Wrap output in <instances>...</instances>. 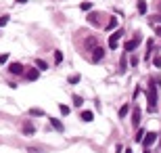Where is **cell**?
Masks as SVG:
<instances>
[{"mask_svg":"<svg viewBox=\"0 0 161 153\" xmlns=\"http://www.w3.org/2000/svg\"><path fill=\"white\" fill-rule=\"evenodd\" d=\"M82 120H84V122H92V120H94V113H92V111H82Z\"/></svg>","mask_w":161,"mask_h":153,"instance_id":"7c38bea8","label":"cell"},{"mask_svg":"<svg viewBox=\"0 0 161 153\" xmlns=\"http://www.w3.org/2000/svg\"><path fill=\"white\" fill-rule=\"evenodd\" d=\"M38 76H40V73H38V69H32L29 73H27V80H32V82H34V80H38Z\"/></svg>","mask_w":161,"mask_h":153,"instance_id":"9a60e30c","label":"cell"},{"mask_svg":"<svg viewBox=\"0 0 161 153\" xmlns=\"http://www.w3.org/2000/svg\"><path fill=\"white\" fill-rule=\"evenodd\" d=\"M36 65H38V69H48V63L42 59H36Z\"/></svg>","mask_w":161,"mask_h":153,"instance_id":"5bb4252c","label":"cell"},{"mask_svg":"<svg viewBox=\"0 0 161 153\" xmlns=\"http://www.w3.org/2000/svg\"><path fill=\"white\" fill-rule=\"evenodd\" d=\"M82 103H84V101H82V96H80V94H73V105L82 107Z\"/></svg>","mask_w":161,"mask_h":153,"instance_id":"ffe728a7","label":"cell"},{"mask_svg":"<svg viewBox=\"0 0 161 153\" xmlns=\"http://www.w3.org/2000/svg\"><path fill=\"white\" fill-rule=\"evenodd\" d=\"M23 132H25V134H34V132H36V126H34V124H29V122H27V124L23 126Z\"/></svg>","mask_w":161,"mask_h":153,"instance_id":"30bf717a","label":"cell"},{"mask_svg":"<svg viewBox=\"0 0 161 153\" xmlns=\"http://www.w3.org/2000/svg\"><path fill=\"white\" fill-rule=\"evenodd\" d=\"M151 23H161V15H155V17H149Z\"/></svg>","mask_w":161,"mask_h":153,"instance_id":"7402d4cb","label":"cell"},{"mask_svg":"<svg viewBox=\"0 0 161 153\" xmlns=\"http://www.w3.org/2000/svg\"><path fill=\"white\" fill-rule=\"evenodd\" d=\"M9 71L15 73V76H19V73H23V65L21 63H11V65H9Z\"/></svg>","mask_w":161,"mask_h":153,"instance_id":"8992f818","label":"cell"},{"mask_svg":"<svg viewBox=\"0 0 161 153\" xmlns=\"http://www.w3.org/2000/svg\"><path fill=\"white\" fill-rule=\"evenodd\" d=\"M80 82V76H71V78H69V84H78Z\"/></svg>","mask_w":161,"mask_h":153,"instance_id":"d4e9b609","label":"cell"},{"mask_svg":"<svg viewBox=\"0 0 161 153\" xmlns=\"http://www.w3.org/2000/svg\"><path fill=\"white\" fill-rule=\"evenodd\" d=\"M128 111H130V105H121V109H119V118H126Z\"/></svg>","mask_w":161,"mask_h":153,"instance_id":"2e32d148","label":"cell"},{"mask_svg":"<svg viewBox=\"0 0 161 153\" xmlns=\"http://www.w3.org/2000/svg\"><path fill=\"white\" fill-rule=\"evenodd\" d=\"M6 23H9V15H2V17H0V27L6 25Z\"/></svg>","mask_w":161,"mask_h":153,"instance_id":"603a6c76","label":"cell"},{"mask_svg":"<svg viewBox=\"0 0 161 153\" xmlns=\"http://www.w3.org/2000/svg\"><path fill=\"white\" fill-rule=\"evenodd\" d=\"M138 13H140V15L147 13V2H144V0H138Z\"/></svg>","mask_w":161,"mask_h":153,"instance_id":"4fadbf2b","label":"cell"},{"mask_svg":"<svg viewBox=\"0 0 161 153\" xmlns=\"http://www.w3.org/2000/svg\"><path fill=\"white\" fill-rule=\"evenodd\" d=\"M157 136H159L157 132H149V134H144V139H142V143H144V149H149L151 145L157 141Z\"/></svg>","mask_w":161,"mask_h":153,"instance_id":"3957f363","label":"cell"},{"mask_svg":"<svg viewBox=\"0 0 161 153\" xmlns=\"http://www.w3.org/2000/svg\"><path fill=\"white\" fill-rule=\"evenodd\" d=\"M147 99H149V111H155V107H157V86L155 84H149Z\"/></svg>","mask_w":161,"mask_h":153,"instance_id":"6da1fadb","label":"cell"},{"mask_svg":"<svg viewBox=\"0 0 161 153\" xmlns=\"http://www.w3.org/2000/svg\"><path fill=\"white\" fill-rule=\"evenodd\" d=\"M29 113H32V116H38V118H40V116H44V111H42V109H38V107L29 109Z\"/></svg>","mask_w":161,"mask_h":153,"instance_id":"d6986e66","label":"cell"},{"mask_svg":"<svg viewBox=\"0 0 161 153\" xmlns=\"http://www.w3.org/2000/svg\"><path fill=\"white\" fill-rule=\"evenodd\" d=\"M155 32H157V36H161V27H157V29H155Z\"/></svg>","mask_w":161,"mask_h":153,"instance_id":"83f0119b","label":"cell"},{"mask_svg":"<svg viewBox=\"0 0 161 153\" xmlns=\"http://www.w3.org/2000/svg\"><path fill=\"white\" fill-rule=\"evenodd\" d=\"M117 25H119V19H117V17H113V19H111V21L107 23V32H113Z\"/></svg>","mask_w":161,"mask_h":153,"instance_id":"9c48e42d","label":"cell"},{"mask_svg":"<svg viewBox=\"0 0 161 153\" xmlns=\"http://www.w3.org/2000/svg\"><path fill=\"white\" fill-rule=\"evenodd\" d=\"M59 109H61V113H63V116H67V113H69V107L67 105H59Z\"/></svg>","mask_w":161,"mask_h":153,"instance_id":"cb8c5ba5","label":"cell"},{"mask_svg":"<svg viewBox=\"0 0 161 153\" xmlns=\"http://www.w3.org/2000/svg\"><path fill=\"white\" fill-rule=\"evenodd\" d=\"M140 40H142V38H140V36H136L134 40H130V42H126V46H124V50H126V53H132V50H134V48H136L138 44H140Z\"/></svg>","mask_w":161,"mask_h":153,"instance_id":"277c9868","label":"cell"},{"mask_svg":"<svg viewBox=\"0 0 161 153\" xmlns=\"http://www.w3.org/2000/svg\"><path fill=\"white\" fill-rule=\"evenodd\" d=\"M88 23L90 25H98V15H96V13H90V15H88Z\"/></svg>","mask_w":161,"mask_h":153,"instance_id":"8fae6325","label":"cell"},{"mask_svg":"<svg viewBox=\"0 0 161 153\" xmlns=\"http://www.w3.org/2000/svg\"><path fill=\"white\" fill-rule=\"evenodd\" d=\"M55 63H63V53H61V50H55Z\"/></svg>","mask_w":161,"mask_h":153,"instance_id":"ac0fdd59","label":"cell"},{"mask_svg":"<svg viewBox=\"0 0 161 153\" xmlns=\"http://www.w3.org/2000/svg\"><path fill=\"white\" fill-rule=\"evenodd\" d=\"M121 36H124V32L121 29H117V32H113V34L109 36V48H117V44H119V40H121Z\"/></svg>","mask_w":161,"mask_h":153,"instance_id":"7a4b0ae2","label":"cell"},{"mask_svg":"<svg viewBox=\"0 0 161 153\" xmlns=\"http://www.w3.org/2000/svg\"><path fill=\"white\" fill-rule=\"evenodd\" d=\"M126 153H132V149H128V151H126Z\"/></svg>","mask_w":161,"mask_h":153,"instance_id":"f546056e","label":"cell"},{"mask_svg":"<svg viewBox=\"0 0 161 153\" xmlns=\"http://www.w3.org/2000/svg\"><path fill=\"white\" fill-rule=\"evenodd\" d=\"M48 120H50V126H52L55 130H59V132H63V130H65V128H63V122H61L59 118H48Z\"/></svg>","mask_w":161,"mask_h":153,"instance_id":"52a82bcc","label":"cell"},{"mask_svg":"<svg viewBox=\"0 0 161 153\" xmlns=\"http://www.w3.org/2000/svg\"><path fill=\"white\" fill-rule=\"evenodd\" d=\"M132 124L138 128V124H140V109L138 107H134V113H132Z\"/></svg>","mask_w":161,"mask_h":153,"instance_id":"ba28073f","label":"cell"},{"mask_svg":"<svg viewBox=\"0 0 161 153\" xmlns=\"http://www.w3.org/2000/svg\"><path fill=\"white\" fill-rule=\"evenodd\" d=\"M92 53H94V55H92V61H94V63H98V61L105 57V50H103L101 46H96L94 50H92Z\"/></svg>","mask_w":161,"mask_h":153,"instance_id":"5b68a950","label":"cell"},{"mask_svg":"<svg viewBox=\"0 0 161 153\" xmlns=\"http://www.w3.org/2000/svg\"><path fill=\"white\" fill-rule=\"evenodd\" d=\"M142 139H144V130L140 128V130L136 132V136H134V141H136V143H142Z\"/></svg>","mask_w":161,"mask_h":153,"instance_id":"e0dca14e","label":"cell"},{"mask_svg":"<svg viewBox=\"0 0 161 153\" xmlns=\"http://www.w3.org/2000/svg\"><path fill=\"white\" fill-rule=\"evenodd\" d=\"M153 63H155V65H157V67H161V59H159V57H157V59L153 61Z\"/></svg>","mask_w":161,"mask_h":153,"instance_id":"4316f807","label":"cell"},{"mask_svg":"<svg viewBox=\"0 0 161 153\" xmlns=\"http://www.w3.org/2000/svg\"><path fill=\"white\" fill-rule=\"evenodd\" d=\"M80 9H82V11H90V9H92V2H82Z\"/></svg>","mask_w":161,"mask_h":153,"instance_id":"44dd1931","label":"cell"},{"mask_svg":"<svg viewBox=\"0 0 161 153\" xmlns=\"http://www.w3.org/2000/svg\"><path fill=\"white\" fill-rule=\"evenodd\" d=\"M17 2H19V4H23V2H27V0H17Z\"/></svg>","mask_w":161,"mask_h":153,"instance_id":"f1b7e54d","label":"cell"},{"mask_svg":"<svg viewBox=\"0 0 161 153\" xmlns=\"http://www.w3.org/2000/svg\"><path fill=\"white\" fill-rule=\"evenodd\" d=\"M6 59H9V55L4 53V55H0V63H6Z\"/></svg>","mask_w":161,"mask_h":153,"instance_id":"484cf974","label":"cell"}]
</instances>
